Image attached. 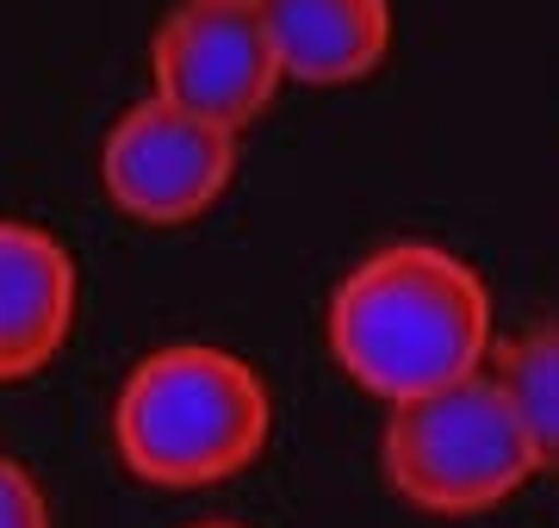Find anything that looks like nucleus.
Here are the masks:
<instances>
[{
	"label": "nucleus",
	"mask_w": 559,
	"mask_h": 528,
	"mask_svg": "<svg viewBox=\"0 0 559 528\" xmlns=\"http://www.w3.org/2000/svg\"><path fill=\"white\" fill-rule=\"evenodd\" d=\"M323 343L348 386L380 405H404L485 373L498 348L491 286L448 243H380L336 280Z\"/></svg>",
	"instance_id": "nucleus-1"
},
{
	"label": "nucleus",
	"mask_w": 559,
	"mask_h": 528,
	"mask_svg": "<svg viewBox=\"0 0 559 528\" xmlns=\"http://www.w3.org/2000/svg\"><path fill=\"white\" fill-rule=\"evenodd\" d=\"M274 392L237 348L162 343L112 398V454L138 485L212 491L267 454Z\"/></svg>",
	"instance_id": "nucleus-2"
},
{
	"label": "nucleus",
	"mask_w": 559,
	"mask_h": 528,
	"mask_svg": "<svg viewBox=\"0 0 559 528\" xmlns=\"http://www.w3.org/2000/svg\"><path fill=\"white\" fill-rule=\"evenodd\" d=\"M380 472L392 497L417 516L466 523V516L503 509L535 472H547V460L535 435L522 429L510 392L485 367L473 380L385 405Z\"/></svg>",
	"instance_id": "nucleus-3"
},
{
	"label": "nucleus",
	"mask_w": 559,
	"mask_h": 528,
	"mask_svg": "<svg viewBox=\"0 0 559 528\" xmlns=\"http://www.w3.org/2000/svg\"><path fill=\"white\" fill-rule=\"evenodd\" d=\"M237 163V131H224L200 112H180L162 94H143L100 137V193L131 224L180 230V224H200L230 193Z\"/></svg>",
	"instance_id": "nucleus-4"
},
{
	"label": "nucleus",
	"mask_w": 559,
	"mask_h": 528,
	"mask_svg": "<svg viewBox=\"0 0 559 528\" xmlns=\"http://www.w3.org/2000/svg\"><path fill=\"white\" fill-rule=\"evenodd\" d=\"M280 87H286V69L274 57L261 7L180 0L150 38V94L175 100L180 112H200L237 137L267 119Z\"/></svg>",
	"instance_id": "nucleus-5"
},
{
	"label": "nucleus",
	"mask_w": 559,
	"mask_h": 528,
	"mask_svg": "<svg viewBox=\"0 0 559 528\" xmlns=\"http://www.w3.org/2000/svg\"><path fill=\"white\" fill-rule=\"evenodd\" d=\"M81 317V267L44 224L0 218V386L57 367Z\"/></svg>",
	"instance_id": "nucleus-6"
},
{
	"label": "nucleus",
	"mask_w": 559,
	"mask_h": 528,
	"mask_svg": "<svg viewBox=\"0 0 559 528\" xmlns=\"http://www.w3.org/2000/svg\"><path fill=\"white\" fill-rule=\"evenodd\" d=\"M286 87H355L392 57V0H261Z\"/></svg>",
	"instance_id": "nucleus-7"
},
{
	"label": "nucleus",
	"mask_w": 559,
	"mask_h": 528,
	"mask_svg": "<svg viewBox=\"0 0 559 528\" xmlns=\"http://www.w3.org/2000/svg\"><path fill=\"white\" fill-rule=\"evenodd\" d=\"M485 367L510 392V405H516L522 429L535 435L540 460L559 467V317H540V324L503 336Z\"/></svg>",
	"instance_id": "nucleus-8"
},
{
	"label": "nucleus",
	"mask_w": 559,
	"mask_h": 528,
	"mask_svg": "<svg viewBox=\"0 0 559 528\" xmlns=\"http://www.w3.org/2000/svg\"><path fill=\"white\" fill-rule=\"evenodd\" d=\"M0 528H57L38 472L13 454H0Z\"/></svg>",
	"instance_id": "nucleus-9"
},
{
	"label": "nucleus",
	"mask_w": 559,
	"mask_h": 528,
	"mask_svg": "<svg viewBox=\"0 0 559 528\" xmlns=\"http://www.w3.org/2000/svg\"><path fill=\"white\" fill-rule=\"evenodd\" d=\"M187 528H242V523H187Z\"/></svg>",
	"instance_id": "nucleus-10"
},
{
	"label": "nucleus",
	"mask_w": 559,
	"mask_h": 528,
	"mask_svg": "<svg viewBox=\"0 0 559 528\" xmlns=\"http://www.w3.org/2000/svg\"><path fill=\"white\" fill-rule=\"evenodd\" d=\"M237 7H261V0H237Z\"/></svg>",
	"instance_id": "nucleus-11"
}]
</instances>
